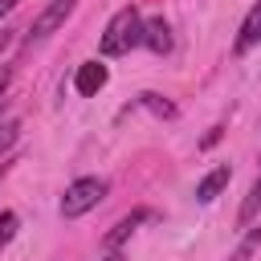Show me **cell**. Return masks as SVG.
Returning <instances> with one entry per match:
<instances>
[{
  "mask_svg": "<svg viewBox=\"0 0 261 261\" xmlns=\"http://www.w3.org/2000/svg\"><path fill=\"white\" fill-rule=\"evenodd\" d=\"M135 45H143V16H139L135 4H126V8H118V12L110 16L98 49H102V57H122V53H130Z\"/></svg>",
  "mask_w": 261,
  "mask_h": 261,
  "instance_id": "cell-1",
  "label": "cell"
},
{
  "mask_svg": "<svg viewBox=\"0 0 261 261\" xmlns=\"http://www.w3.org/2000/svg\"><path fill=\"white\" fill-rule=\"evenodd\" d=\"M106 192H110V184H106L102 175H82V179H73V184L65 188V196H61V216H65V220L86 216L90 208H98V204L106 200Z\"/></svg>",
  "mask_w": 261,
  "mask_h": 261,
  "instance_id": "cell-2",
  "label": "cell"
},
{
  "mask_svg": "<svg viewBox=\"0 0 261 261\" xmlns=\"http://www.w3.org/2000/svg\"><path fill=\"white\" fill-rule=\"evenodd\" d=\"M73 8H77V0H49L41 12H37V20L29 24V33H24V45H41L49 33H57L69 16H73Z\"/></svg>",
  "mask_w": 261,
  "mask_h": 261,
  "instance_id": "cell-3",
  "label": "cell"
},
{
  "mask_svg": "<svg viewBox=\"0 0 261 261\" xmlns=\"http://www.w3.org/2000/svg\"><path fill=\"white\" fill-rule=\"evenodd\" d=\"M106 77H110V73H106V65H102V61H82V65H77V73H73V90L90 98V94H98V90L106 86Z\"/></svg>",
  "mask_w": 261,
  "mask_h": 261,
  "instance_id": "cell-4",
  "label": "cell"
},
{
  "mask_svg": "<svg viewBox=\"0 0 261 261\" xmlns=\"http://www.w3.org/2000/svg\"><path fill=\"white\" fill-rule=\"evenodd\" d=\"M228 179H232V167H228V163L212 167V171H208V175L196 184V200H200V204H212V200H216V196L228 188Z\"/></svg>",
  "mask_w": 261,
  "mask_h": 261,
  "instance_id": "cell-5",
  "label": "cell"
},
{
  "mask_svg": "<svg viewBox=\"0 0 261 261\" xmlns=\"http://www.w3.org/2000/svg\"><path fill=\"white\" fill-rule=\"evenodd\" d=\"M143 45L155 49V53H171V24H167L163 16L143 20Z\"/></svg>",
  "mask_w": 261,
  "mask_h": 261,
  "instance_id": "cell-6",
  "label": "cell"
},
{
  "mask_svg": "<svg viewBox=\"0 0 261 261\" xmlns=\"http://www.w3.org/2000/svg\"><path fill=\"white\" fill-rule=\"evenodd\" d=\"M257 41H261V4H253L249 16L241 20V33H237V45H232V49H237V53H249Z\"/></svg>",
  "mask_w": 261,
  "mask_h": 261,
  "instance_id": "cell-7",
  "label": "cell"
},
{
  "mask_svg": "<svg viewBox=\"0 0 261 261\" xmlns=\"http://www.w3.org/2000/svg\"><path fill=\"white\" fill-rule=\"evenodd\" d=\"M143 220H147V208H139V212L122 216V220H118V224H114V228L106 232V245H110V249H118V245H122V241H126V237H130V232H135V228H139Z\"/></svg>",
  "mask_w": 261,
  "mask_h": 261,
  "instance_id": "cell-8",
  "label": "cell"
},
{
  "mask_svg": "<svg viewBox=\"0 0 261 261\" xmlns=\"http://www.w3.org/2000/svg\"><path fill=\"white\" fill-rule=\"evenodd\" d=\"M257 212H261V175L253 179V188H249V196H245V204H241L237 220H241V224H249V220H253Z\"/></svg>",
  "mask_w": 261,
  "mask_h": 261,
  "instance_id": "cell-9",
  "label": "cell"
},
{
  "mask_svg": "<svg viewBox=\"0 0 261 261\" xmlns=\"http://www.w3.org/2000/svg\"><path fill=\"white\" fill-rule=\"evenodd\" d=\"M139 102H143L151 114H159V118H175V106H171L167 98H159V94H139Z\"/></svg>",
  "mask_w": 261,
  "mask_h": 261,
  "instance_id": "cell-10",
  "label": "cell"
},
{
  "mask_svg": "<svg viewBox=\"0 0 261 261\" xmlns=\"http://www.w3.org/2000/svg\"><path fill=\"white\" fill-rule=\"evenodd\" d=\"M257 245H261V228H249V232H245V241L237 245V253H232L228 261H249V257L257 253Z\"/></svg>",
  "mask_w": 261,
  "mask_h": 261,
  "instance_id": "cell-11",
  "label": "cell"
},
{
  "mask_svg": "<svg viewBox=\"0 0 261 261\" xmlns=\"http://www.w3.org/2000/svg\"><path fill=\"white\" fill-rule=\"evenodd\" d=\"M16 224H20V220H16V212H0V249L16 237Z\"/></svg>",
  "mask_w": 261,
  "mask_h": 261,
  "instance_id": "cell-12",
  "label": "cell"
},
{
  "mask_svg": "<svg viewBox=\"0 0 261 261\" xmlns=\"http://www.w3.org/2000/svg\"><path fill=\"white\" fill-rule=\"evenodd\" d=\"M16 135H20V122H12V118H8V122H0V155L16 143Z\"/></svg>",
  "mask_w": 261,
  "mask_h": 261,
  "instance_id": "cell-13",
  "label": "cell"
},
{
  "mask_svg": "<svg viewBox=\"0 0 261 261\" xmlns=\"http://www.w3.org/2000/svg\"><path fill=\"white\" fill-rule=\"evenodd\" d=\"M12 86V69H0V110H4V94Z\"/></svg>",
  "mask_w": 261,
  "mask_h": 261,
  "instance_id": "cell-14",
  "label": "cell"
},
{
  "mask_svg": "<svg viewBox=\"0 0 261 261\" xmlns=\"http://www.w3.org/2000/svg\"><path fill=\"white\" fill-rule=\"evenodd\" d=\"M8 45H12V29H0V57H4Z\"/></svg>",
  "mask_w": 261,
  "mask_h": 261,
  "instance_id": "cell-15",
  "label": "cell"
},
{
  "mask_svg": "<svg viewBox=\"0 0 261 261\" xmlns=\"http://www.w3.org/2000/svg\"><path fill=\"white\" fill-rule=\"evenodd\" d=\"M12 8H16V0H0V16H8Z\"/></svg>",
  "mask_w": 261,
  "mask_h": 261,
  "instance_id": "cell-16",
  "label": "cell"
},
{
  "mask_svg": "<svg viewBox=\"0 0 261 261\" xmlns=\"http://www.w3.org/2000/svg\"><path fill=\"white\" fill-rule=\"evenodd\" d=\"M102 261H126V257H122V253H106Z\"/></svg>",
  "mask_w": 261,
  "mask_h": 261,
  "instance_id": "cell-17",
  "label": "cell"
},
{
  "mask_svg": "<svg viewBox=\"0 0 261 261\" xmlns=\"http://www.w3.org/2000/svg\"><path fill=\"white\" fill-rule=\"evenodd\" d=\"M4 171H8V167H4V163H0V179H4Z\"/></svg>",
  "mask_w": 261,
  "mask_h": 261,
  "instance_id": "cell-18",
  "label": "cell"
}]
</instances>
